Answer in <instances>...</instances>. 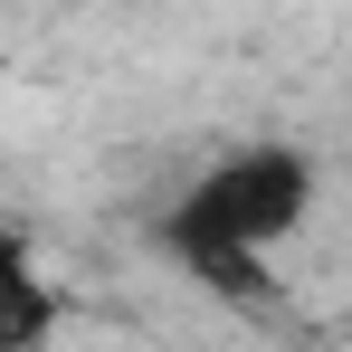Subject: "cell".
I'll list each match as a JSON object with an SVG mask.
<instances>
[{"mask_svg": "<svg viewBox=\"0 0 352 352\" xmlns=\"http://www.w3.org/2000/svg\"><path fill=\"white\" fill-rule=\"evenodd\" d=\"M67 314H76V305H67V286L38 267V238L10 229V248H0V352H48Z\"/></svg>", "mask_w": 352, "mask_h": 352, "instance_id": "7a4b0ae2", "label": "cell"}, {"mask_svg": "<svg viewBox=\"0 0 352 352\" xmlns=\"http://www.w3.org/2000/svg\"><path fill=\"white\" fill-rule=\"evenodd\" d=\"M314 219V153L305 143H238L162 210V257L238 305H276V248Z\"/></svg>", "mask_w": 352, "mask_h": 352, "instance_id": "6da1fadb", "label": "cell"}]
</instances>
